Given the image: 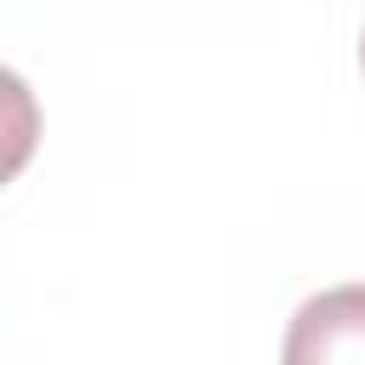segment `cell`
I'll list each match as a JSON object with an SVG mask.
<instances>
[{"label": "cell", "instance_id": "1", "mask_svg": "<svg viewBox=\"0 0 365 365\" xmlns=\"http://www.w3.org/2000/svg\"><path fill=\"white\" fill-rule=\"evenodd\" d=\"M285 365H325V359H365V285H331L308 297L285 331Z\"/></svg>", "mask_w": 365, "mask_h": 365}, {"label": "cell", "instance_id": "2", "mask_svg": "<svg viewBox=\"0 0 365 365\" xmlns=\"http://www.w3.org/2000/svg\"><path fill=\"white\" fill-rule=\"evenodd\" d=\"M40 148V103L17 68L0 63V188L23 177V165Z\"/></svg>", "mask_w": 365, "mask_h": 365}, {"label": "cell", "instance_id": "3", "mask_svg": "<svg viewBox=\"0 0 365 365\" xmlns=\"http://www.w3.org/2000/svg\"><path fill=\"white\" fill-rule=\"evenodd\" d=\"M359 68H365V40H359Z\"/></svg>", "mask_w": 365, "mask_h": 365}]
</instances>
